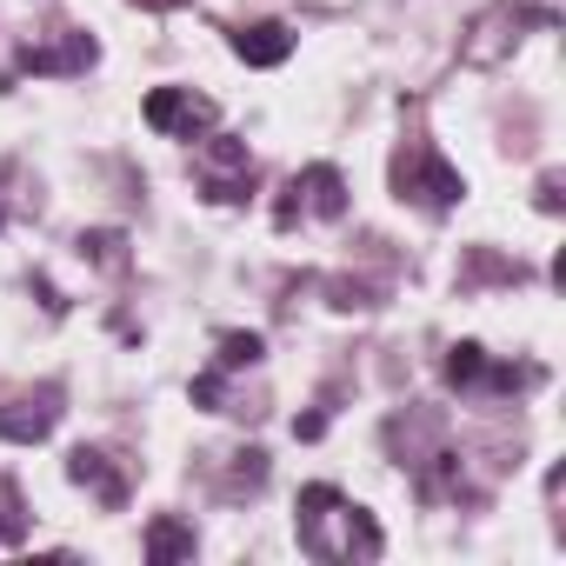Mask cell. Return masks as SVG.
<instances>
[{
	"label": "cell",
	"mask_w": 566,
	"mask_h": 566,
	"mask_svg": "<svg viewBox=\"0 0 566 566\" xmlns=\"http://www.w3.org/2000/svg\"><path fill=\"white\" fill-rule=\"evenodd\" d=\"M294 533H301V553H314V559H327V566H367V559H380L387 553V539H380V520L367 513V506H354L340 486H301V506H294Z\"/></svg>",
	"instance_id": "1"
},
{
	"label": "cell",
	"mask_w": 566,
	"mask_h": 566,
	"mask_svg": "<svg viewBox=\"0 0 566 566\" xmlns=\"http://www.w3.org/2000/svg\"><path fill=\"white\" fill-rule=\"evenodd\" d=\"M394 193L413 200V207H427V213H447V207L467 193V180H460L433 147H407V154H394Z\"/></svg>",
	"instance_id": "2"
},
{
	"label": "cell",
	"mask_w": 566,
	"mask_h": 566,
	"mask_svg": "<svg viewBox=\"0 0 566 566\" xmlns=\"http://www.w3.org/2000/svg\"><path fill=\"white\" fill-rule=\"evenodd\" d=\"M193 174H200V193H207L213 207H240V200H247V187H253V154H247V140L213 134V140L200 147Z\"/></svg>",
	"instance_id": "3"
},
{
	"label": "cell",
	"mask_w": 566,
	"mask_h": 566,
	"mask_svg": "<svg viewBox=\"0 0 566 566\" xmlns=\"http://www.w3.org/2000/svg\"><path fill=\"white\" fill-rule=\"evenodd\" d=\"M301 213H321V220H347V180H340V167H307V174H294L287 180V193H280V207H273V220L280 227H294Z\"/></svg>",
	"instance_id": "4"
},
{
	"label": "cell",
	"mask_w": 566,
	"mask_h": 566,
	"mask_svg": "<svg viewBox=\"0 0 566 566\" xmlns=\"http://www.w3.org/2000/svg\"><path fill=\"white\" fill-rule=\"evenodd\" d=\"M140 114H147V127L167 134V140H193V134H207V127L220 120V107H213L207 94H193V87H154V94L140 101Z\"/></svg>",
	"instance_id": "5"
},
{
	"label": "cell",
	"mask_w": 566,
	"mask_h": 566,
	"mask_svg": "<svg viewBox=\"0 0 566 566\" xmlns=\"http://www.w3.org/2000/svg\"><path fill=\"white\" fill-rule=\"evenodd\" d=\"M61 387H41V394H21L0 407V440H14V447H41L54 427H61Z\"/></svg>",
	"instance_id": "6"
},
{
	"label": "cell",
	"mask_w": 566,
	"mask_h": 566,
	"mask_svg": "<svg viewBox=\"0 0 566 566\" xmlns=\"http://www.w3.org/2000/svg\"><path fill=\"white\" fill-rule=\"evenodd\" d=\"M101 61L94 34H61V41H41V48H21V74H87Z\"/></svg>",
	"instance_id": "7"
},
{
	"label": "cell",
	"mask_w": 566,
	"mask_h": 566,
	"mask_svg": "<svg viewBox=\"0 0 566 566\" xmlns=\"http://www.w3.org/2000/svg\"><path fill=\"white\" fill-rule=\"evenodd\" d=\"M233 54L247 67H280L294 54V28L287 21H253V28H233Z\"/></svg>",
	"instance_id": "8"
},
{
	"label": "cell",
	"mask_w": 566,
	"mask_h": 566,
	"mask_svg": "<svg viewBox=\"0 0 566 566\" xmlns=\"http://www.w3.org/2000/svg\"><path fill=\"white\" fill-rule=\"evenodd\" d=\"M67 480H74V486H87L101 506H127V480L107 467V453H101V447H74V453H67Z\"/></svg>",
	"instance_id": "9"
},
{
	"label": "cell",
	"mask_w": 566,
	"mask_h": 566,
	"mask_svg": "<svg viewBox=\"0 0 566 566\" xmlns=\"http://www.w3.org/2000/svg\"><path fill=\"white\" fill-rule=\"evenodd\" d=\"M140 546H147V559H154V566H174V559H193V546H200V539H193V526H187V520L160 513V520H147V539H140Z\"/></svg>",
	"instance_id": "10"
},
{
	"label": "cell",
	"mask_w": 566,
	"mask_h": 566,
	"mask_svg": "<svg viewBox=\"0 0 566 566\" xmlns=\"http://www.w3.org/2000/svg\"><path fill=\"white\" fill-rule=\"evenodd\" d=\"M260 354H266V340H260V334H220L213 367H220V374H240V367H260Z\"/></svg>",
	"instance_id": "11"
},
{
	"label": "cell",
	"mask_w": 566,
	"mask_h": 566,
	"mask_svg": "<svg viewBox=\"0 0 566 566\" xmlns=\"http://www.w3.org/2000/svg\"><path fill=\"white\" fill-rule=\"evenodd\" d=\"M74 247H81V260H94V266H120V260H127V233H114V227H94V233H81Z\"/></svg>",
	"instance_id": "12"
},
{
	"label": "cell",
	"mask_w": 566,
	"mask_h": 566,
	"mask_svg": "<svg viewBox=\"0 0 566 566\" xmlns=\"http://www.w3.org/2000/svg\"><path fill=\"white\" fill-rule=\"evenodd\" d=\"M480 374H486V347H473V340L447 347V387H480Z\"/></svg>",
	"instance_id": "13"
},
{
	"label": "cell",
	"mask_w": 566,
	"mask_h": 566,
	"mask_svg": "<svg viewBox=\"0 0 566 566\" xmlns=\"http://www.w3.org/2000/svg\"><path fill=\"white\" fill-rule=\"evenodd\" d=\"M220 394H227V374H220V367L193 374V407H207V413H227V407H220Z\"/></svg>",
	"instance_id": "14"
},
{
	"label": "cell",
	"mask_w": 566,
	"mask_h": 566,
	"mask_svg": "<svg viewBox=\"0 0 566 566\" xmlns=\"http://www.w3.org/2000/svg\"><path fill=\"white\" fill-rule=\"evenodd\" d=\"M34 294H41V307H48V314H54V321H61V314H67V301H61V287H54V280H34Z\"/></svg>",
	"instance_id": "15"
},
{
	"label": "cell",
	"mask_w": 566,
	"mask_h": 566,
	"mask_svg": "<svg viewBox=\"0 0 566 566\" xmlns=\"http://www.w3.org/2000/svg\"><path fill=\"white\" fill-rule=\"evenodd\" d=\"M539 213H559V174L539 180Z\"/></svg>",
	"instance_id": "16"
},
{
	"label": "cell",
	"mask_w": 566,
	"mask_h": 566,
	"mask_svg": "<svg viewBox=\"0 0 566 566\" xmlns=\"http://www.w3.org/2000/svg\"><path fill=\"white\" fill-rule=\"evenodd\" d=\"M294 433H301V440H321V433H327V413H307V420H294Z\"/></svg>",
	"instance_id": "17"
},
{
	"label": "cell",
	"mask_w": 566,
	"mask_h": 566,
	"mask_svg": "<svg viewBox=\"0 0 566 566\" xmlns=\"http://www.w3.org/2000/svg\"><path fill=\"white\" fill-rule=\"evenodd\" d=\"M0 539H21V513H14V506L0 513Z\"/></svg>",
	"instance_id": "18"
},
{
	"label": "cell",
	"mask_w": 566,
	"mask_h": 566,
	"mask_svg": "<svg viewBox=\"0 0 566 566\" xmlns=\"http://www.w3.org/2000/svg\"><path fill=\"white\" fill-rule=\"evenodd\" d=\"M140 8H154V14H167V8H180V0H140Z\"/></svg>",
	"instance_id": "19"
},
{
	"label": "cell",
	"mask_w": 566,
	"mask_h": 566,
	"mask_svg": "<svg viewBox=\"0 0 566 566\" xmlns=\"http://www.w3.org/2000/svg\"><path fill=\"white\" fill-rule=\"evenodd\" d=\"M0 227H8V213H0Z\"/></svg>",
	"instance_id": "20"
}]
</instances>
